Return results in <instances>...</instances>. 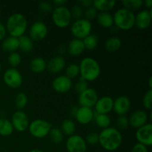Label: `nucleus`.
I'll use <instances>...</instances> for the list:
<instances>
[{
  "mask_svg": "<svg viewBox=\"0 0 152 152\" xmlns=\"http://www.w3.org/2000/svg\"><path fill=\"white\" fill-rule=\"evenodd\" d=\"M94 114L95 113L92 108L80 106L77 108L74 117L80 124L88 125L94 120Z\"/></svg>",
  "mask_w": 152,
  "mask_h": 152,
  "instance_id": "obj_16",
  "label": "nucleus"
},
{
  "mask_svg": "<svg viewBox=\"0 0 152 152\" xmlns=\"http://www.w3.org/2000/svg\"><path fill=\"white\" fill-rule=\"evenodd\" d=\"M52 21L59 28H66L71 25V18L70 9L65 6L56 7L51 12Z\"/></svg>",
  "mask_w": 152,
  "mask_h": 152,
  "instance_id": "obj_5",
  "label": "nucleus"
},
{
  "mask_svg": "<svg viewBox=\"0 0 152 152\" xmlns=\"http://www.w3.org/2000/svg\"><path fill=\"white\" fill-rule=\"evenodd\" d=\"M151 10H142L135 15V26L140 30H145L151 25Z\"/></svg>",
  "mask_w": 152,
  "mask_h": 152,
  "instance_id": "obj_17",
  "label": "nucleus"
},
{
  "mask_svg": "<svg viewBox=\"0 0 152 152\" xmlns=\"http://www.w3.org/2000/svg\"><path fill=\"white\" fill-rule=\"evenodd\" d=\"M87 145H96L99 143V134L96 132H90L84 138Z\"/></svg>",
  "mask_w": 152,
  "mask_h": 152,
  "instance_id": "obj_40",
  "label": "nucleus"
},
{
  "mask_svg": "<svg viewBox=\"0 0 152 152\" xmlns=\"http://www.w3.org/2000/svg\"><path fill=\"white\" fill-rule=\"evenodd\" d=\"M29 152H43L42 150L39 149V148H34V149L31 150Z\"/></svg>",
  "mask_w": 152,
  "mask_h": 152,
  "instance_id": "obj_50",
  "label": "nucleus"
},
{
  "mask_svg": "<svg viewBox=\"0 0 152 152\" xmlns=\"http://www.w3.org/2000/svg\"><path fill=\"white\" fill-rule=\"evenodd\" d=\"M65 76L71 80L80 76V67L75 63L70 64L65 68Z\"/></svg>",
  "mask_w": 152,
  "mask_h": 152,
  "instance_id": "obj_34",
  "label": "nucleus"
},
{
  "mask_svg": "<svg viewBox=\"0 0 152 152\" xmlns=\"http://www.w3.org/2000/svg\"><path fill=\"white\" fill-rule=\"evenodd\" d=\"M76 129H77V126H76L75 122L71 119H65L61 124L60 130L62 131L64 136L65 135V136L70 137L75 134Z\"/></svg>",
  "mask_w": 152,
  "mask_h": 152,
  "instance_id": "obj_26",
  "label": "nucleus"
},
{
  "mask_svg": "<svg viewBox=\"0 0 152 152\" xmlns=\"http://www.w3.org/2000/svg\"><path fill=\"white\" fill-rule=\"evenodd\" d=\"M123 7L133 11L140 9L143 5L142 0H126L123 1Z\"/></svg>",
  "mask_w": 152,
  "mask_h": 152,
  "instance_id": "obj_35",
  "label": "nucleus"
},
{
  "mask_svg": "<svg viewBox=\"0 0 152 152\" xmlns=\"http://www.w3.org/2000/svg\"><path fill=\"white\" fill-rule=\"evenodd\" d=\"M122 45V42L118 37H112L108 38L105 42V48L107 51L114 53L120 50Z\"/></svg>",
  "mask_w": 152,
  "mask_h": 152,
  "instance_id": "obj_28",
  "label": "nucleus"
},
{
  "mask_svg": "<svg viewBox=\"0 0 152 152\" xmlns=\"http://www.w3.org/2000/svg\"><path fill=\"white\" fill-rule=\"evenodd\" d=\"M88 88V82H86V80H84L82 78H80L75 85V91L78 94L83 93V91H85Z\"/></svg>",
  "mask_w": 152,
  "mask_h": 152,
  "instance_id": "obj_41",
  "label": "nucleus"
},
{
  "mask_svg": "<svg viewBox=\"0 0 152 152\" xmlns=\"http://www.w3.org/2000/svg\"><path fill=\"white\" fill-rule=\"evenodd\" d=\"M99 143L103 149L114 151L123 143V135L120 130L114 127L102 129L99 134Z\"/></svg>",
  "mask_w": 152,
  "mask_h": 152,
  "instance_id": "obj_1",
  "label": "nucleus"
},
{
  "mask_svg": "<svg viewBox=\"0 0 152 152\" xmlns=\"http://www.w3.org/2000/svg\"><path fill=\"white\" fill-rule=\"evenodd\" d=\"M13 129L10 120L6 118H0V136L8 137L13 134Z\"/></svg>",
  "mask_w": 152,
  "mask_h": 152,
  "instance_id": "obj_30",
  "label": "nucleus"
},
{
  "mask_svg": "<svg viewBox=\"0 0 152 152\" xmlns=\"http://www.w3.org/2000/svg\"><path fill=\"white\" fill-rule=\"evenodd\" d=\"M96 19L98 24L104 28H110L114 25V17L109 12L98 13Z\"/></svg>",
  "mask_w": 152,
  "mask_h": 152,
  "instance_id": "obj_24",
  "label": "nucleus"
},
{
  "mask_svg": "<svg viewBox=\"0 0 152 152\" xmlns=\"http://www.w3.org/2000/svg\"><path fill=\"white\" fill-rule=\"evenodd\" d=\"M14 130L18 132H24L28 129L30 122L28 115L23 111H17L13 113L10 120Z\"/></svg>",
  "mask_w": 152,
  "mask_h": 152,
  "instance_id": "obj_10",
  "label": "nucleus"
},
{
  "mask_svg": "<svg viewBox=\"0 0 152 152\" xmlns=\"http://www.w3.org/2000/svg\"><path fill=\"white\" fill-rule=\"evenodd\" d=\"M79 4L82 7H86V8H87V7L93 5V1H91V0H80L79 1Z\"/></svg>",
  "mask_w": 152,
  "mask_h": 152,
  "instance_id": "obj_46",
  "label": "nucleus"
},
{
  "mask_svg": "<svg viewBox=\"0 0 152 152\" xmlns=\"http://www.w3.org/2000/svg\"><path fill=\"white\" fill-rule=\"evenodd\" d=\"M114 99L108 96H102L99 98L94 105L95 111L96 114H108L113 111Z\"/></svg>",
  "mask_w": 152,
  "mask_h": 152,
  "instance_id": "obj_18",
  "label": "nucleus"
},
{
  "mask_svg": "<svg viewBox=\"0 0 152 152\" xmlns=\"http://www.w3.org/2000/svg\"><path fill=\"white\" fill-rule=\"evenodd\" d=\"M114 25L122 31H129L135 26V14L133 11L122 7L113 15Z\"/></svg>",
  "mask_w": 152,
  "mask_h": 152,
  "instance_id": "obj_4",
  "label": "nucleus"
},
{
  "mask_svg": "<svg viewBox=\"0 0 152 152\" xmlns=\"http://www.w3.org/2000/svg\"><path fill=\"white\" fill-rule=\"evenodd\" d=\"M73 87V82L65 75L56 77L52 82V88L59 94H65L69 91Z\"/></svg>",
  "mask_w": 152,
  "mask_h": 152,
  "instance_id": "obj_14",
  "label": "nucleus"
},
{
  "mask_svg": "<svg viewBox=\"0 0 152 152\" xmlns=\"http://www.w3.org/2000/svg\"><path fill=\"white\" fill-rule=\"evenodd\" d=\"M98 13H99V12L96 10V8H95L93 5L91 6V7H87V8L85 9V10H83L84 19H87V20L91 22V21L93 20V19H96Z\"/></svg>",
  "mask_w": 152,
  "mask_h": 152,
  "instance_id": "obj_37",
  "label": "nucleus"
},
{
  "mask_svg": "<svg viewBox=\"0 0 152 152\" xmlns=\"http://www.w3.org/2000/svg\"><path fill=\"white\" fill-rule=\"evenodd\" d=\"M142 105L146 110L151 111L152 109V89H148L142 99Z\"/></svg>",
  "mask_w": 152,
  "mask_h": 152,
  "instance_id": "obj_39",
  "label": "nucleus"
},
{
  "mask_svg": "<svg viewBox=\"0 0 152 152\" xmlns=\"http://www.w3.org/2000/svg\"><path fill=\"white\" fill-rule=\"evenodd\" d=\"M131 107L132 102L128 96H120L114 99L113 111L118 116L126 115V114L130 111Z\"/></svg>",
  "mask_w": 152,
  "mask_h": 152,
  "instance_id": "obj_15",
  "label": "nucleus"
},
{
  "mask_svg": "<svg viewBox=\"0 0 152 152\" xmlns=\"http://www.w3.org/2000/svg\"><path fill=\"white\" fill-rule=\"evenodd\" d=\"M116 1L113 0H96L93 1V6L99 13L109 12L115 7Z\"/></svg>",
  "mask_w": 152,
  "mask_h": 152,
  "instance_id": "obj_25",
  "label": "nucleus"
},
{
  "mask_svg": "<svg viewBox=\"0 0 152 152\" xmlns=\"http://www.w3.org/2000/svg\"><path fill=\"white\" fill-rule=\"evenodd\" d=\"M7 62L10 65V67L13 68H16L22 62V56L20 53L18 52H13L9 54L7 57Z\"/></svg>",
  "mask_w": 152,
  "mask_h": 152,
  "instance_id": "obj_36",
  "label": "nucleus"
},
{
  "mask_svg": "<svg viewBox=\"0 0 152 152\" xmlns=\"http://www.w3.org/2000/svg\"><path fill=\"white\" fill-rule=\"evenodd\" d=\"M95 123L99 128L102 129H105L110 127L111 123V120L108 114H95L94 117Z\"/></svg>",
  "mask_w": 152,
  "mask_h": 152,
  "instance_id": "obj_29",
  "label": "nucleus"
},
{
  "mask_svg": "<svg viewBox=\"0 0 152 152\" xmlns=\"http://www.w3.org/2000/svg\"><path fill=\"white\" fill-rule=\"evenodd\" d=\"M28 103V97L26 94L23 92L17 94L15 97V105L17 108L18 111H22Z\"/></svg>",
  "mask_w": 152,
  "mask_h": 152,
  "instance_id": "obj_33",
  "label": "nucleus"
},
{
  "mask_svg": "<svg viewBox=\"0 0 152 152\" xmlns=\"http://www.w3.org/2000/svg\"><path fill=\"white\" fill-rule=\"evenodd\" d=\"M51 142L54 144L62 143L64 140V134L59 128H52L48 134Z\"/></svg>",
  "mask_w": 152,
  "mask_h": 152,
  "instance_id": "obj_32",
  "label": "nucleus"
},
{
  "mask_svg": "<svg viewBox=\"0 0 152 152\" xmlns=\"http://www.w3.org/2000/svg\"><path fill=\"white\" fill-rule=\"evenodd\" d=\"M148 86H149V89L152 88V77H150L148 80Z\"/></svg>",
  "mask_w": 152,
  "mask_h": 152,
  "instance_id": "obj_49",
  "label": "nucleus"
},
{
  "mask_svg": "<svg viewBox=\"0 0 152 152\" xmlns=\"http://www.w3.org/2000/svg\"><path fill=\"white\" fill-rule=\"evenodd\" d=\"M80 78L86 82H94L99 78L101 74V68L99 62L93 57L87 56L80 61Z\"/></svg>",
  "mask_w": 152,
  "mask_h": 152,
  "instance_id": "obj_2",
  "label": "nucleus"
},
{
  "mask_svg": "<svg viewBox=\"0 0 152 152\" xmlns=\"http://www.w3.org/2000/svg\"><path fill=\"white\" fill-rule=\"evenodd\" d=\"M117 124L119 129H120V130H124V129H127L129 125V118L126 115L119 116L117 120Z\"/></svg>",
  "mask_w": 152,
  "mask_h": 152,
  "instance_id": "obj_42",
  "label": "nucleus"
},
{
  "mask_svg": "<svg viewBox=\"0 0 152 152\" xmlns=\"http://www.w3.org/2000/svg\"><path fill=\"white\" fill-rule=\"evenodd\" d=\"M92 24L90 21L82 18L75 20L71 25V32L75 39H82L91 34Z\"/></svg>",
  "mask_w": 152,
  "mask_h": 152,
  "instance_id": "obj_7",
  "label": "nucleus"
},
{
  "mask_svg": "<svg viewBox=\"0 0 152 152\" xmlns=\"http://www.w3.org/2000/svg\"><path fill=\"white\" fill-rule=\"evenodd\" d=\"M29 66L34 74H42L47 69V62L42 57L37 56L31 59Z\"/></svg>",
  "mask_w": 152,
  "mask_h": 152,
  "instance_id": "obj_23",
  "label": "nucleus"
},
{
  "mask_svg": "<svg viewBox=\"0 0 152 152\" xmlns=\"http://www.w3.org/2000/svg\"><path fill=\"white\" fill-rule=\"evenodd\" d=\"M85 49L88 50H93L96 49L98 45V37L96 35L91 34L83 39Z\"/></svg>",
  "mask_w": 152,
  "mask_h": 152,
  "instance_id": "obj_31",
  "label": "nucleus"
},
{
  "mask_svg": "<svg viewBox=\"0 0 152 152\" xmlns=\"http://www.w3.org/2000/svg\"><path fill=\"white\" fill-rule=\"evenodd\" d=\"M1 63H0V72H1Z\"/></svg>",
  "mask_w": 152,
  "mask_h": 152,
  "instance_id": "obj_51",
  "label": "nucleus"
},
{
  "mask_svg": "<svg viewBox=\"0 0 152 152\" xmlns=\"http://www.w3.org/2000/svg\"><path fill=\"white\" fill-rule=\"evenodd\" d=\"M48 29L42 21H37L32 24L29 29V37L33 42H39L44 39L48 35Z\"/></svg>",
  "mask_w": 152,
  "mask_h": 152,
  "instance_id": "obj_11",
  "label": "nucleus"
},
{
  "mask_svg": "<svg viewBox=\"0 0 152 152\" xmlns=\"http://www.w3.org/2000/svg\"><path fill=\"white\" fill-rule=\"evenodd\" d=\"M68 3L67 0H54L53 1V4H54L56 7H62V6H65V4Z\"/></svg>",
  "mask_w": 152,
  "mask_h": 152,
  "instance_id": "obj_47",
  "label": "nucleus"
},
{
  "mask_svg": "<svg viewBox=\"0 0 152 152\" xmlns=\"http://www.w3.org/2000/svg\"><path fill=\"white\" fill-rule=\"evenodd\" d=\"M7 35V30L5 25L0 22V41H3L6 38Z\"/></svg>",
  "mask_w": 152,
  "mask_h": 152,
  "instance_id": "obj_45",
  "label": "nucleus"
},
{
  "mask_svg": "<svg viewBox=\"0 0 152 152\" xmlns=\"http://www.w3.org/2000/svg\"><path fill=\"white\" fill-rule=\"evenodd\" d=\"M3 81L7 87L16 89L22 85L23 77L17 68H10L4 71L3 75Z\"/></svg>",
  "mask_w": 152,
  "mask_h": 152,
  "instance_id": "obj_8",
  "label": "nucleus"
},
{
  "mask_svg": "<svg viewBox=\"0 0 152 152\" xmlns=\"http://www.w3.org/2000/svg\"><path fill=\"white\" fill-rule=\"evenodd\" d=\"M1 49L9 54L19 50V39L9 36L1 42Z\"/></svg>",
  "mask_w": 152,
  "mask_h": 152,
  "instance_id": "obj_22",
  "label": "nucleus"
},
{
  "mask_svg": "<svg viewBox=\"0 0 152 152\" xmlns=\"http://www.w3.org/2000/svg\"><path fill=\"white\" fill-rule=\"evenodd\" d=\"M51 123L42 119H37L30 123L28 131L34 137L42 139L48 136L49 132L52 129Z\"/></svg>",
  "mask_w": 152,
  "mask_h": 152,
  "instance_id": "obj_6",
  "label": "nucleus"
},
{
  "mask_svg": "<svg viewBox=\"0 0 152 152\" xmlns=\"http://www.w3.org/2000/svg\"><path fill=\"white\" fill-rule=\"evenodd\" d=\"M143 4L146 7L147 10H151L152 0H145V1H143Z\"/></svg>",
  "mask_w": 152,
  "mask_h": 152,
  "instance_id": "obj_48",
  "label": "nucleus"
},
{
  "mask_svg": "<svg viewBox=\"0 0 152 152\" xmlns=\"http://www.w3.org/2000/svg\"><path fill=\"white\" fill-rule=\"evenodd\" d=\"M5 28L10 37L19 38L25 35L28 29V20L22 13H13L7 18Z\"/></svg>",
  "mask_w": 152,
  "mask_h": 152,
  "instance_id": "obj_3",
  "label": "nucleus"
},
{
  "mask_svg": "<svg viewBox=\"0 0 152 152\" xmlns=\"http://www.w3.org/2000/svg\"><path fill=\"white\" fill-rule=\"evenodd\" d=\"M70 11H71L72 19H74V20H78V19H82V16L83 15V7L79 4H74L72 7V8L70 10Z\"/></svg>",
  "mask_w": 152,
  "mask_h": 152,
  "instance_id": "obj_38",
  "label": "nucleus"
},
{
  "mask_svg": "<svg viewBox=\"0 0 152 152\" xmlns=\"http://www.w3.org/2000/svg\"><path fill=\"white\" fill-rule=\"evenodd\" d=\"M132 152H148V147L137 142L132 147Z\"/></svg>",
  "mask_w": 152,
  "mask_h": 152,
  "instance_id": "obj_44",
  "label": "nucleus"
},
{
  "mask_svg": "<svg viewBox=\"0 0 152 152\" xmlns=\"http://www.w3.org/2000/svg\"><path fill=\"white\" fill-rule=\"evenodd\" d=\"M0 152H1V151H0Z\"/></svg>",
  "mask_w": 152,
  "mask_h": 152,
  "instance_id": "obj_53",
  "label": "nucleus"
},
{
  "mask_svg": "<svg viewBox=\"0 0 152 152\" xmlns=\"http://www.w3.org/2000/svg\"><path fill=\"white\" fill-rule=\"evenodd\" d=\"M85 49L84 44L82 39L74 38L69 42L67 47V50L68 53L72 56H79L84 52Z\"/></svg>",
  "mask_w": 152,
  "mask_h": 152,
  "instance_id": "obj_21",
  "label": "nucleus"
},
{
  "mask_svg": "<svg viewBox=\"0 0 152 152\" xmlns=\"http://www.w3.org/2000/svg\"><path fill=\"white\" fill-rule=\"evenodd\" d=\"M39 9L42 13H49L53 11V6H52L51 3L48 2V1H42L39 4Z\"/></svg>",
  "mask_w": 152,
  "mask_h": 152,
  "instance_id": "obj_43",
  "label": "nucleus"
},
{
  "mask_svg": "<svg viewBox=\"0 0 152 152\" xmlns=\"http://www.w3.org/2000/svg\"><path fill=\"white\" fill-rule=\"evenodd\" d=\"M65 148L68 152H86L87 143L83 137L74 134L68 137L65 142Z\"/></svg>",
  "mask_w": 152,
  "mask_h": 152,
  "instance_id": "obj_9",
  "label": "nucleus"
},
{
  "mask_svg": "<svg viewBox=\"0 0 152 152\" xmlns=\"http://www.w3.org/2000/svg\"><path fill=\"white\" fill-rule=\"evenodd\" d=\"M148 115L145 111L137 110L132 114L129 118V125L135 129H139L142 126L148 123Z\"/></svg>",
  "mask_w": 152,
  "mask_h": 152,
  "instance_id": "obj_19",
  "label": "nucleus"
},
{
  "mask_svg": "<svg viewBox=\"0 0 152 152\" xmlns=\"http://www.w3.org/2000/svg\"><path fill=\"white\" fill-rule=\"evenodd\" d=\"M19 39V50L23 53H30L34 49V42L29 37L24 35Z\"/></svg>",
  "mask_w": 152,
  "mask_h": 152,
  "instance_id": "obj_27",
  "label": "nucleus"
},
{
  "mask_svg": "<svg viewBox=\"0 0 152 152\" xmlns=\"http://www.w3.org/2000/svg\"><path fill=\"white\" fill-rule=\"evenodd\" d=\"M98 99H99V96L96 91L94 89L88 88L83 93L79 94L78 102L80 106L92 108L94 107Z\"/></svg>",
  "mask_w": 152,
  "mask_h": 152,
  "instance_id": "obj_12",
  "label": "nucleus"
},
{
  "mask_svg": "<svg viewBox=\"0 0 152 152\" xmlns=\"http://www.w3.org/2000/svg\"><path fill=\"white\" fill-rule=\"evenodd\" d=\"M0 16H1V10H0Z\"/></svg>",
  "mask_w": 152,
  "mask_h": 152,
  "instance_id": "obj_52",
  "label": "nucleus"
},
{
  "mask_svg": "<svg viewBox=\"0 0 152 152\" xmlns=\"http://www.w3.org/2000/svg\"><path fill=\"white\" fill-rule=\"evenodd\" d=\"M136 139L138 143L142 144L146 147L151 146L152 145V125L148 123L142 127L137 129Z\"/></svg>",
  "mask_w": 152,
  "mask_h": 152,
  "instance_id": "obj_13",
  "label": "nucleus"
},
{
  "mask_svg": "<svg viewBox=\"0 0 152 152\" xmlns=\"http://www.w3.org/2000/svg\"><path fill=\"white\" fill-rule=\"evenodd\" d=\"M66 66V62L63 56H56L47 62V70L51 74H58L63 71Z\"/></svg>",
  "mask_w": 152,
  "mask_h": 152,
  "instance_id": "obj_20",
  "label": "nucleus"
}]
</instances>
